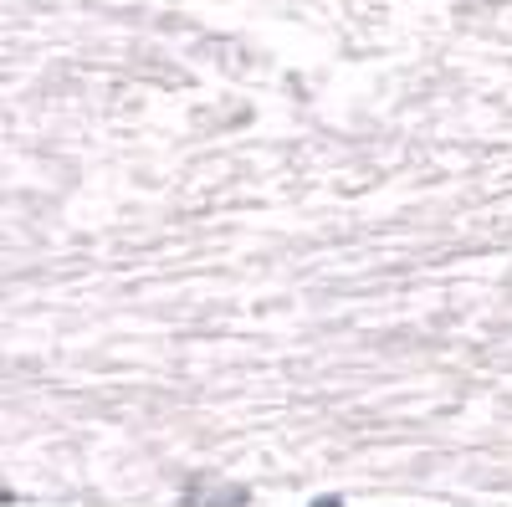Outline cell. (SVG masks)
I'll list each match as a JSON object with an SVG mask.
<instances>
[{
	"mask_svg": "<svg viewBox=\"0 0 512 507\" xmlns=\"http://www.w3.org/2000/svg\"><path fill=\"white\" fill-rule=\"evenodd\" d=\"M0 467L41 507H512V57L11 11Z\"/></svg>",
	"mask_w": 512,
	"mask_h": 507,
	"instance_id": "6da1fadb",
	"label": "cell"
}]
</instances>
